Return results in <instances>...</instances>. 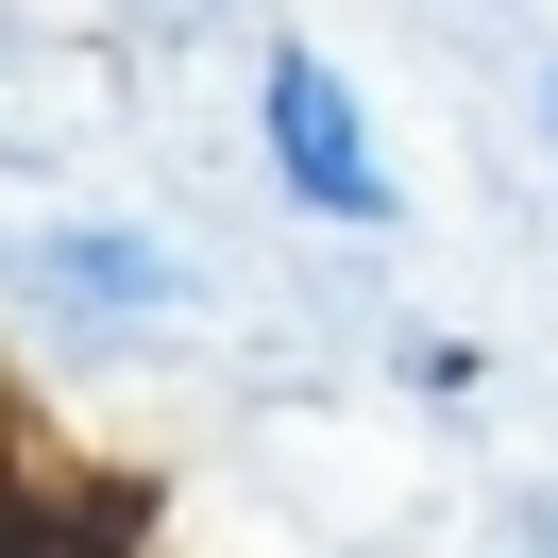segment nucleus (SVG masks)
Listing matches in <instances>:
<instances>
[{
  "instance_id": "obj_2",
  "label": "nucleus",
  "mask_w": 558,
  "mask_h": 558,
  "mask_svg": "<svg viewBox=\"0 0 558 558\" xmlns=\"http://www.w3.org/2000/svg\"><path fill=\"white\" fill-rule=\"evenodd\" d=\"M17 288H51V305H186V271L153 238H17Z\"/></svg>"
},
{
  "instance_id": "obj_1",
  "label": "nucleus",
  "mask_w": 558,
  "mask_h": 558,
  "mask_svg": "<svg viewBox=\"0 0 558 558\" xmlns=\"http://www.w3.org/2000/svg\"><path fill=\"white\" fill-rule=\"evenodd\" d=\"M254 119H271V170H288V204H305V220H389V153L355 136V102H339L322 51H271Z\"/></svg>"
}]
</instances>
